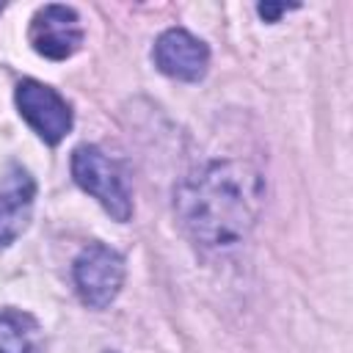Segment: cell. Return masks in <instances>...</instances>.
Listing matches in <instances>:
<instances>
[{"label":"cell","instance_id":"5b68a950","mask_svg":"<svg viewBox=\"0 0 353 353\" xmlns=\"http://www.w3.org/2000/svg\"><path fill=\"white\" fill-rule=\"evenodd\" d=\"M33 50L50 61H63L69 58L80 41H83V28L77 19V11L69 6H44L36 11L30 19V33H28Z\"/></svg>","mask_w":353,"mask_h":353},{"label":"cell","instance_id":"6da1fadb","mask_svg":"<svg viewBox=\"0 0 353 353\" xmlns=\"http://www.w3.org/2000/svg\"><path fill=\"white\" fill-rule=\"evenodd\" d=\"M265 182L256 168L240 160L210 163L176 190V212L185 232L204 248L237 245L256 223Z\"/></svg>","mask_w":353,"mask_h":353},{"label":"cell","instance_id":"30bf717a","mask_svg":"<svg viewBox=\"0 0 353 353\" xmlns=\"http://www.w3.org/2000/svg\"><path fill=\"white\" fill-rule=\"evenodd\" d=\"M0 11H3V6H0Z\"/></svg>","mask_w":353,"mask_h":353},{"label":"cell","instance_id":"52a82bcc","mask_svg":"<svg viewBox=\"0 0 353 353\" xmlns=\"http://www.w3.org/2000/svg\"><path fill=\"white\" fill-rule=\"evenodd\" d=\"M33 196H36V188L28 174H17L14 182L0 193V248L14 243L28 226Z\"/></svg>","mask_w":353,"mask_h":353},{"label":"cell","instance_id":"277c9868","mask_svg":"<svg viewBox=\"0 0 353 353\" xmlns=\"http://www.w3.org/2000/svg\"><path fill=\"white\" fill-rule=\"evenodd\" d=\"M17 108L36 135L50 146L61 143L72 130V110L66 99L39 80H22L17 85Z\"/></svg>","mask_w":353,"mask_h":353},{"label":"cell","instance_id":"8992f818","mask_svg":"<svg viewBox=\"0 0 353 353\" xmlns=\"http://www.w3.org/2000/svg\"><path fill=\"white\" fill-rule=\"evenodd\" d=\"M154 63L163 74L193 83L204 77L207 63H210V50L204 47V41H199L188 30L171 28L154 44Z\"/></svg>","mask_w":353,"mask_h":353},{"label":"cell","instance_id":"9c48e42d","mask_svg":"<svg viewBox=\"0 0 353 353\" xmlns=\"http://www.w3.org/2000/svg\"><path fill=\"white\" fill-rule=\"evenodd\" d=\"M287 8H290V6H284V3H279V6H270V3H265V6H259L256 11H259L265 19H276V17H279V14H284Z\"/></svg>","mask_w":353,"mask_h":353},{"label":"cell","instance_id":"3957f363","mask_svg":"<svg viewBox=\"0 0 353 353\" xmlns=\"http://www.w3.org/2000/svg\"><path fill=\"white\" fill-rule=\"evenodd\" d=\"M124 284V259L119 251L91 243L74 259V287L85 306L105 309Z\"/></svg>","mask_w":353,"mask_h":353},{"label":"cell","instance_id":"7a4b0ae2","mask_svg":"<svg viewBox=\"0 0 353 353\" xmlns=\"http://www.w3.org/2000/svg\"><path fill=\"white\" fill-rule=\"evenodd\" d=\"M72 176L116 221H127L132 215V201H130V193H127L121 174L97 146L83 143L72 152Z\"/></svg>","mask_w":353,"mask_h":353},{"label":"cell","instance_id":"ba28073f","mask_svg":"<svg viewBox=\"0 0 353 353\" xmlns=\"http://www.w3.org/2000/svg\"><path fill=\"white\" fill-rule=\"evenodd\" d=\"M33 320L19 312H0V353H30Z\"/></svg>","mask_w":353,"mask_h":353}]
</instances>
